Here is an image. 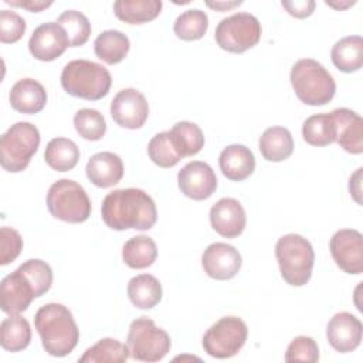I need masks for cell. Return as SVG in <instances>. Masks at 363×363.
I'll list each match as a JSON object with an SVG mask.
<instances>
[{
  "mask_svg": "<svg viewBox=\"0 0 363 363\" xmlns=\"http://www.w3.org/2000/svg\"><path fill=\"white\" fill-rule=\"evenodd\" d=\"M104 223L116 231L150 230L157 221L153 199L142 189H118L105 196L101 206Z\"/></svg>",
  "mask_w": 363,
  "mask_h": 363,
  "instance_id": "6da1fadb",
  "label": "cell"
},
{
  "mask_svg": "<svg viewBox=\"0 0 363 363\" xmlns=\"http://www.w3.org/2000/svg\"><path fill=\"white\" fill-rule=\"evenodd\" d=\"M52 278V269L45 261L27 259L3 278L0 285L1 311L7 315L24 312L35 298L50 291Z\"/></svg>",
  "mask_w": 363,
  "mask_h": 363,
  "instance_id": "7a4b0ae2",
  "label": "cell"
},
{
  "mask_svg": "<svg viewBox=\"0 0 363 363\" xmlns=\"http://www.w3.org/2000/svg\"><path fill=\"white\" fill-rule=\"evenodd\" d=\"M34 326L44 350L54 357L69 354L79 340V329L71 311L62 303H45L34 316Z\"/></svg>",
  "mask_w": 363,
  "mask_h": 363,
  "instance_id": "3957f363",
  "label": "cell"
},
{
  "mask_svg": "<svg viewBox=\"0 0 363 363\" xmlns=\"http://www.w3.org/2000/svg\"><path fill=\"white\" fill-rule=\"evenodd\" d=\"M292 89L305 105L320 106L330 102L336 92V82L329 71L316 60L296 61L289 74Z\"/></svg>",
  "mask_w": 363,
  "mask_h": 363,
  "instance_id": "277c9868",
  "label": "cell"
},
{
  "mask_svg": "<svg viewBox=\"0 0 363 363\" xmlns=\"http://www.w3.org/2000/svg\"><path fill=\"white\" fill-rule=\"evenodd\" d=\"M112 85L111 72L89 60H72L61 72V86L71 96L98 101L108 95Z\"/></svg>",
  "mask_w": 363,
  "mask_h": 363,
  "instance_id": "5b68a950",
  "label": "cell"
},
{
  "mask_svg": "<svg viewBox=\"0 0 363 363\" xmlns=\"http://www.w3.org/2000/svg\"><path fill=\"white\" fill-rule=\"evenodd\" d=\"M275 257L281 277L291 286H303L309 282L315 264L312 244L302 235L291 233L278 238Z\"/></svg>",
  "mask_w": 363,
  "mask_h": 363,
  "instance_id": "8992f818",
  "label": "cell"
},
{
  "mask_svg": "<svg viewBox=\"0 0 363 363\" xmlns=\"http://www.w3.org/2000/svg\"><path fill=\"white\" fill-rule=\"evenodd\" d=\"M40 132L30 122H16L0 139V163L9 173L23 172L37 153L40 146Z\"/></svg>",
  "mask_w": 363,
  "mask_h": 363,
  "instance_id": "52a82bcc",
  "label": "cell"
},
{
  "mask_svg": "<svg viewBox=\"0 0 363 363\" xmlns=\"http://www.w3.org/2000/svg\"><path fill=\"white\" fill-rule=\"evenodd\" d=\"M47 208L54 218L74 224L86 221L92 211L85 189L69 179H60L50 186Z\"/></svg>",
  "mask_w": 363,
  "mask_h": 363,
  "instance_id": "ba28073f",
  "label": "cell"
},
{
  "mask_svg": "<svg viewBox=\"0 0 363 363\" xmlns=\"http://www.w3.org/2000/svg\"><path fill=\"white\" fill-rule=\"evenodd\" d=\"M126 345L132 359L139 362H159L170 352L172 340L169 333L156 326L152 319L140 316L130 323Z\"/></svg>",
  "mask_w": 363,
  "mask_h": 363,
  "instance_id": "9c48e42d",
  "label": "cell"
},
{
  "mask_svg": "<svg viewBox=\"0 0 363 363\" xmlns=\"http://www.w3.org/2000/svg\"><path fill=\"white\" fill-rule=\"evenodd\" d=\"M261 34L259 20L250 13L241 11L223 18L216 27L214 38L224 51L242 54L259 43Z\"/></svg>",
  "mask_w": 363,
  "mask_h": 363,
  "instance_id": "30bf717a",
  "label": "cell"
},
{
  "mask_svg": "<svg viewBox=\"0 0 363 363\" xmlns=\"http://www.w3.org/2000/svg\"><path fill=\"white\" fill-rule=\"evenodd\" d=\"M248 328L238 316H224L213 323L203 336L204 352L216 359L235 356L247 342Z\"/></svg>",
  "mask_w": 363,
  "mask_h": 363,
  "instance_id": "8fae6325",
  "label": "cell"
},
{
  "mask_svg": "<svg viewBox=\"0 0 363 363\" xmlns=\"http://www.w3.org/2000/svg\"><path fill=\"white\" fill-rule=\"evenodd\" d=\"M329 250L335 264L346 274L360 275L363 272V235L354 228L337 230L330 241Z\"/></svg>",
  "mask_w": 363,
  "mask_h": 363,
  "instance_id": "7c38bea8",
  "label": "cell"
},
{
  "mask_svg": "<svg viewBox=\"0 0 363 363\" xmlns=\"http://www.w3.org/2000/svg\"><path fill=\"white\" fill-rule=\"evenodd\" d=\"M111 116L125 129H139L149 116V104L142 92L135 88L121 89L111 102Z\"/></svg>",
  "mask_w": 363,
  "mask_h": 363,
  "instance_id": "4fadbf2b",
  "label": "cell"
},
{
  "mask_svg": "<svg viewBox=\"0 0 363 363\" xmlns=\"http://www.w3.org/2000/svg\"><path fill=\"white\" fill-rule=\"evenodd\" d=\"M177 184L186 197L200 201L213 196L217 189V176L206 162L193 160L177 173Z\"/></svg>",
  "mask_w": 363,
  "mask_h": 363,
  "instance_id": "5bb4252c",
  "label": "cell"
},
{
  "mask_svg": "<svg viewBox=\"0 0 363 363\" xmlns=\"http://www.w3.org/2000/svg\"><path fill=\"white\" fill-rule=\"evenodd\" d=\"M69 47L65 30L57 21L40 24L28 40L30 54L38 61H54Z\"/></svg>",
  "mask_w": 363,
  "mask_h": 363,
  "instance_id": "9a60e30c",
  "label": "cell"
},
{
  "mask_svg": "<svg viewBox=\"0 0 363 363\" xmlns=\"http://www.w3.org/2000/svg\"><path fill=\"white\" fill-rule=\"evenodd\" d=\"M241 255L238 250L225 242L210 244L203 255L201 265L204 272L217 281H227L234 278L241 269Z\"/></svg>",
  "mask_w": 363,
  "mask_h": 363,
  "instance_id": "2e32d148",
  "label": "cell"
},
{
  "mask_svg": "<svg viewBox=\"0 0 363 363\" xmlns=\"http://www.w3.org/2000/svg\"><path fill=\"white\" fill-rule=\"evenodd\" d=\"M363 326L359 318L349 312L335 313L326 326L329 345L339 353L356 350L362 342Z\"/></svg>",
  "mask_w": 363,
  "mask_h": 363,
  "instance_id": "e0dca14e",
  "label": "cell"
},
{
  "mask_svg": "<svg viewBox=\"0 0 363 363\" xmlns=\"http://www.w3.org/2000/svg\"><path fill=\"white\" fill-rule=\"evenodd\" d=\"M210 223L213 230L225 238L238 237L247 224L245 210L233 197H223L210 208Z\"/></svg>",
  "mask_w": 363,
  "mask_h": 363,
  "instance_id": "ac0fdd59",
  "label": "cell"
},
{
  "mask_svg": "<svg viewBox=\"0 0 363 363\" xmlns=\"http://www.w3.org/2000/svg\"><path fill=\"white\" fill-rule=\"evenodd\" d=\"M335 126V142L347 153L360 155L363 152V119L349 108H337L330 112Z\"/></svg>",
  "mask_w": 363,
  "mask_h": 363,
  "instance_id": "d6986e66",
  "label": "cell"
},
{
  "mask_svg": "<svg viewBox=\"0 0 363 363\" xmlns=\"http://www.w3.org/2000/svg\"><path fill=\"white\" fill-rule=\"evenodd\" d=\"M85 173L88 180L96 187H112L123 177V163L116 153L99 152L89 157Z\"/></svg>",
  "mask_w": 363,
  "mask_h": 363,
  "instance_id": "ffe728a7",
  "label": "cell"
},
{
  "mask_svg": "<svg viewBox=\"0 0 363 363\" xmlns=\"http://www.w3.org/2000/svg\"><path fill=\"white\" fill-rule=\"evenodd\" d=\"M9 101L14 111L26 115H34L44 109L47 104V91L38 81L33 78H23L11 86Z\"/></svg>",
  "mask_w": 363,
  "mask_h": 363,
  "instance_id": "44dd1931",
  "label": "cell"
},
{
  "mask_svg": "<svg viewBox=\"0 0 363 363\" xmlns=\"http://www.w3.org/2000/svg\"><path fill=\"white\" fill-rule=\"evenodd\" d=\"M221 173L231 182H242L254 173V153L244 145H230L224 147L218 156Z\"/></svg>",
  "mask_w": 363,
  "mask_h": 363,
  "instance_id": "7402d4cb",
  "label": "cell"
},
{
  "mask_svg": "<svg viewBox=\"0 0 363 363\" xmlns=\"http://www.w3.org/2000/svg\"><path fill=\"white\" fill-rule=\"evenodd\" d=\"M262 157L268 162L286 160L294 152V139L284 126H271L264 130L258 142Z\"/></svg>",
  "mask_w": 363,
  "mask_h": 363,
  "instance_id": "603a6c76",
  "label": "cell"
},
{
  "mask_svg": "<svg viewBox=\"0 0 363 363\" xmlns=\"http://www.w3.org/2000/svg\"><path fill=\"white\" fill-rule=\"evenodd\" d=\"M333 65L342 72H356L363 65V38L360 35H347L337 40L332 50Z\"/></svg>",
  "mask_w": 363,
  "mask_h": 363,
  "instance_id": "cb8c5ba5",
  "label": "cell"
},
{
  "mask_svg": "<svg viewBox=\"0 0 363 363\" xmlns=\"http://www.w3.org/2000/svg\"><path fill=\"white\" fill-rule=\"evenodd\" d=\"M162 284L155 275L140 274L128 282L129 301L138 309H152L162 301Z\"/></svg>",
  "mask_w": 363,
  "mask_h": 363,
  "instance_id": "d4e9b609",
  "label": "cell"
},
{
  "mask_svg": "<svg viewBox=\"0 0 363 363\" xmlns=\"http://www.w3.org/2000/svg\"><path fill=\"white\" fill-rule=\"evenodd\" d=\"M162 7L160 0H118L113 3V13L128 24H143L155 20Z\"/></svg>",
  "mask_w": 363,
  "mask_h": 363,
  "instance_id": "484cf974",
  "label": "cell"
},
{
  "mask_svg": "<svg viewBox=\"0 0 363 363\" xmlns=\"http://www.w3.org/2000/svg\"><path fill=\"white\" fill-rule=\"evenodd\" d=\"M130 50V41L119 30H105L94 41L95 55L104 62L113 65L121 62Z\"/></svg>",
  "mask_w": 363,
  "mask_h": 363,
  "instance_id": "4316f807",
  "label": "cell"
},
{
  "mask_svg": "<svg viewBox=\"0 0 363 363\" xmlns=\"http://www.w3.org/2000/svg\"><path fill=\"white\" fill-rule=\"evenodd\" d=\"M31 342V326L20 313L9 315L0 323V343L7 352L24 350Z\"/></svg>",
  "mask_w": 363,
  "mask_h": 363,
  "instance_id": "83f0119b",
  "label": "cell"
},
{
  "mask_svg": "<svg viewBox=\"0 0 363 363\" xmlns=\"http://www.w3.org/2000/svg\"><path fill=\"white\" fill-rule=\"evenodd\" d=\"M44 159L55 172H68L77 166L79 149L77 143L68 138H54L45 146Z\"/></svg>",
  "mask_w": 363,
  "mask_h": 363,
  "instance_id": "f1b7e54d",
  "label": "cell"
},
{
  "mask_svg": "<svg viewBox=\"0 0 363 363\" xmlns=\"http://www.w3.org/2000/svg\"><path fill=\"white\" fill-rule=\"evenodd\" d=\"M157 258L156 242L147 235H136L129 238L122 247L123 262L133 269L150 267Z\"/></svg>",
  "mask_w": 363,
  "mask_h": 363,
  "instance_id": "f546056e",
  "label": "cell"
},
{
  "mask_svg": "<svg viewBox=\"0 0 363 363\" xmlns=\"http://www.w3.org/2000/svg\"><path fill=\"white\" fill-rule=\"evenodd\" d=\"M167 132L182 159L197 155L204 146V135L201 129L193 122L180 121L174 123Z\"/></svg>",
  "mask_w": 363,
  "mask_h": 363,
  "instance_id": "4dcf8cb0",
  "label": "cell"
},
{
  "mask_svg": "<svg viewBox=\"0 0 363 363\" xmlns=\"http://www.w3.org/2000/svg\"><path fill=\"white\" fill-rule=\"evenodd\" d=\"M130 357L128 345H123L118 339L104 337L99 339L94 346L88 347L84 354L78 359L81 363H123Z\"/></svg>",
  "mask_w": 363,
  "mask_h": 363,
  "instance_id": "1f68e13d",
  "label": "cell"
},
{
  "mask_svg": "<svg viewBox=\"0 0 363 363\" xmlns=\"http://www.w3.org/2000/svg\"><path fill=\"white\" fill-rule=\"evenodd\" d=\"M303 140L312 146H328L335 142L336 126L330 113H316L305 119L302 125Z\"/></svg>",
  "mask_w": 363,
  "mask_h": 363,
  "instance_id": "d6a6232c",
  "label": "cell"
},
{
  "mask_svg": "<svg viewBox=\"0 0 363 363\" xmlns=\"http://www.w3.org/2000/svg\"><path fill=\"white\" fill-rule=\"evenodd\" d=\"M208 28V17L200 9L183 11L173 24L174 34L183 41H196L204 37Z\"/></svg>",
  "mask_w": 363,
  "mask_h": 363,
  "instance_id": "836d02e7",
  "label": "cell"
},
{
  "mask_svg": "<svg viewBox=\"0 0 363 363\" xmlns=\"http://www.w3.org/2000/svg\"><path fill=\"white\" fill-rule=\"evenodd\" d=\"M57 23L65 30L69 47L84 45L92 31L91 23L85 14L77 10H65L57 18Z\"/></svg>",
  "mask_w": 363,
  "mask_h": 363,
  "instance_id": "e575fe53",
  "label": "cell"
},
{
  "mask_svg": "<svg viewBox=\"0 0 363 363\" xmlns=\"http://www.w3.org/2000/svg\"><path fill=\"white\" fill-rule=\"evenodd\" d=\"M147 155L156 166L163 167V169L173 167L182 160V156L177 153V150L170 139L169 132L156 133L149 140Z\"/></svg>",
  "mask_w": 363,
  "mask_h": 363,
  "instance_id": "d590c367",
  "label": "cell"
},
{
  "mask_svg": "<svg viewBox=\"0 0 363 363\" xmlns=\"http://www.w3.org/2000/svg\"><path fill=\"white\" fill-rule=\"evenodd\" d=\"M74 126L78 135L86 140H99L106 132L104 115L91 108H82L74 115Z\"/></svg>",
  "mask_w": 363,
  "mask_h": 363,
  "instance_id": "8d00e7d4",
  "label": "cell"
},
{
  "mask_svg": "<svg viewBox=\"0 0 363 363\" xmlns=\"http://www.w3.org/2000/svg\"><path fill=\"white\" fill-rule=\"evenodd\" d=\"M319 360V347L311 336H296L291 340L285 352V362H308L315 363Z\"/></svg>",
  "mask_w": 363,
  "mask_h": 363,
  "instance_id": "74e56055",
  "label": "cell"
},
{
  "mask_svg": "<svg viewBox=\"0 0 363 363\" xmlns=\"http://www.w3.org/2000/svg\"><path fill=\"white\" fill-rule=\"evenodd\" d=\"M26 27V20L16 11H0V41L3 44L17 43L24 35Z\"/></svg>",
  "mask_w": 363,
  "mask_h": 363,
  "instance_id": "f35d334b",
  "label": "cell"
},
{
  "mask_svg": "<svg viewBox=\"0 0 363 363\" xmlns=\"http://www.w3.org/2000/svg\"><path fill=\"white\" fill-rule=\"evenodd\" d=\"M23 250V238L20 233L11 227L0 228V265L13 262Z\"/></svg>",
  "mask_w": 363,
  "mask_h": 363,
  "instance_id": "ab89813d",
  "label": "cell"
},
{
  "mask_svg": "<svg viewBox=\"0 0 363 363\" xmlns=\"http://www.w3.org/2000/svg\"><path fill=\"white\" fill-rule=\"evenodd\" d=\"M281 4L288 11V14H291L295 18L309 17L316 7V3L313 0H292V1L282 0Z\"/></svg>",
  "mask_w": 363,
  "mask_h": 363,
  "instance_id": "60d3db41",
  "label": "cell"
},
{
  "mask_svg": "<svg viewBox=\"0 0 363 363\" xmlns=\"http://www.w3.org/2000/svg\"><path fill=\"white\" fill-rule=\"evenodd\" d=\"M4 3L14 6V7H23L31 13H38L52 4V1H40V0H26V1H13V0H4Z\"/></svg>",
  "mask_w": 363,
  "mask_h": 363,
  "instance_id": "b9f144b4",
  "label": "cell"
},
{
  "mask_svg": "<svg viewBox=\"0 0 363 363\" xmlns=\"http://www.w3.org/2000/svg\"><path fill=\"white\" fill-rule=\"evenodd\" d=\"M362 167H359L349 179V191L354 201L360 206L362 204Z\"/></svg>",
  "mask_w": 363,
  "mask_h": 363,
  "instance_id": "7bdbcfd3",
  "label": "cell"
},
{
  "mask_svg": "<svg viewBox=\"0 0 363 363\" xmlns=\"http://www.w3.org/2000/svg\"><path fill=\"white\" fill-rule=\"evenodd\" d=\"M208 7L214 9V10H220V11H224V10H230V9H234L240 4H242V1H231V3H225V1H216V3H211V1H207L206 3Z\"/></svg>",
  "mask_w": 363,
  "mask_h": 363,
  "instance_id": "ee69618b",
  "label": "cell"
},
{
  "mask_svg": "<svg viewBox=\"0 0 363 363\" xmlns=\"http://www.w3.org/2000/svg\"><path fill=\"white\" fill-rule=\"evenodd\" d=\"M328 6H330V7H333V9H336V10H342V9H346V7H350V6H353L356 1L353 0V1H346L345 4L343 3H335V1H325Z\"/></svg>",
  "mask_w": 363,
  "mask_h": 363,
  "instance_id": "f6af8a7d",
  "label": "cell"
}]
</instances>
